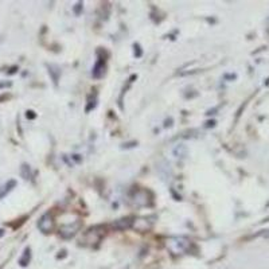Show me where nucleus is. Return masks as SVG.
I'll return each mask as SVG.
<instances>
[{"label": "nucleus", "instance_id": "1", "mask_svg": "<svg viewBox=\"0 0 269 269\" xmlns=\"http://www.w3.org/2000/svg\"><path fill=\"white\" fill-rule=\"evenodd\" d=\"M190 242L185 238H172L167 242V248L171 250L174 255H182L189 248Z\"/></svg>", "mask_w": 269, "mask_h": 269}, {"label": "nucleus", "instance_id": "2", "mask_svg": "<svg viewBox=\"0 0 269 269\" xmlns=\"http://www.w3.org/2000/svg\"><path fill=\"white\" fill-rule=\"evenodd\" d=\"M38 226H39V229L42 230L43 233H49V231H51V230H53V221H51V217H50L49 214H44L43 217H42V220L39 221Z\"/></svg>", "mask_w": 269, "mask_h": 269}, {"label": "nucleus", "instance_id": "3", "mask_svg": "<svg viewBox=\"0 0 269 269\" xmlns=\"http://www.w3.org/2000/svg\"><path fill=\"white\" fill-rule=\"evenodd\" d=\"M15 186H16V182H15V181L7 182V185L3 187V190L0 191V199H1V198H4V196L7 195V194H8V192H10V191L12 190Z\"/></svg>", "mask_w": 269, "mask_h": 269}, {"label": "nucleus", "instance_id": "4", "mask_svg": "<svg viewBox=\"0 0 269 269\" xmlns=\"http://www.w3.org/2000/svg\"><path fill=\"white\" fill-rule=\"evenodd\" d=\"M30 261V249H26L25 255H23V257L20 259V265L22 267H26V265L29 264Z\"/></svg>", "mask_w": 269, "mask_h": 269}, {"label": "nucleus", "instance_id": "5", "mask_svg": "<svg viewBox=\"0 0 269 269\" xmlns=\"http://www.w3.org/2000/svg\"><path fill=\"white\" fill-rule=\"evenodd\" d=\"M11 82H7V81H0V89L10 88Z\"/></svg>", "mask_w": 269, "mask_h": 269}, {"label": "nucleus", "instance_id": "6", "mask_svg": "<svg viewBox=\"0 0 269 269\" xmlns=\"http://www.w3.org/2000/svg\"><path fill=\"white\" fill-rule=\"evenodd\" d=\"M3 234H4V230L0 229V237H1V235H3Z\"/></svg>", "mask_w": 269, "mask_h": 269}]
</instances>
